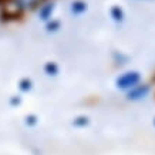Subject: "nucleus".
I'll list each match as a JSON object with an SVG mask.
<instances>
[{
  "mask_svg": "<svg viewBox=\"0 0 155 155\" xmlns=\"http://www.w3.org/2000/svg\"><path fill=\"white\" fill-rule=\"evenodd\" d=\"M141 74L135 70H130V71H125L122 73L120 77L117 78L115 81V85H117L118 90H122V91H131L134 87H137L138 84H141Z\"/></svg>",
  "mask_w": 155,
  "mask_h": 155,
  "instance_id": "f257e3e1",
  "label": "nucleus"
},
{
  "mask_svg": "<svg viewBox=\"0 0 155 155\" xmlns=\"http://www.w3.org/2000/svg\"><path fill=\"white\" fill-rule=\"evenodd\" d=\"M46 2H50V0H13L10 3V6L14 7L16 10L21 12V13H26V12L38 10L40 6L44 5Z\"/></svg>",
  "mask_w": 155,
  "mask_h": 155,
  "instance_id": "f03ea898",
  "label": "nucleus"
},
{
  "mask_svg": "<svg viewBox=\"0 0 155 155\" xmlns=\"http://www.w3.org/2000/svg\"><path fill=\"white\" fill-rule=\"evenodd\" d=\"M151 93V85L148 84H138L137 87L131 90V91H128L127 93V98L130 101H141V100H145Z\"/></svg>",
  "mask_w": 155,
  "mask_h": 155,
  "instance_id": "7ed1b4c3",
  "label": "nucleus"
},
{
  "mask_svg": "<svg viewBox=\"0 0 155 155\" xmlns=\"http://www.w3.org/2000/svg\"><path fill=\"white\" fill-rule=\"evenodd\" d=\"M23 14L24 13L16 10L14 7H12V6L9 5L2 9V12H0V20H2V21H6V23H9V21H17V20H20L23 17Z\"/></svg>",
  "mask_w": 155,
  "mask_h": 155,
  "instance_id": "20e7f679",
  "label": "nucleus"
},
{
  "mask_svg": "<svg viewBox=\"0 0 155 155\" xmlns=\"http://www.w3.org/2000/svg\"><path fill=\"white\" fill-rule=\"evenodd\" d=\"M37 12H38V17H40L43 21L47 23L48 20H51L53 16H54V12H56V3H54L53 0L46 2L44 5L40 6V9H38Z\"/></svg>",
  "mask_w": 155,
  "mask_h": 155,
  "instance_id": "39448f33",
  "label": "nucleus"
},
{
  "mask_svg": "<svg viewBox=\"0 0 155 155\" xmlns=\"http://www.w3.org/2000/svg\"><path fill=\"white\" fill-rule=\"evenodd\" d=\"M70 12L74 16H81L83 13L87 12V3L84 0H73L70 5Z\"/></svg>",
  "mask_w": 155,
  "mask_h": 155,
  "instance_id": "423d86ee",
  "label": "nucleus"
},
{
  "mask_svg": "<svg viewBox=\"0 0 155 155\" xmlns=\"http://www.w3.org/2000/svg\"><path fill=\"white\" fill-rule=\"evenodd\" d=\"M110 17L115 21V23H122L124 19H125V12L122 9L121 6H113L111 9H110Z\"/></svg>",
  "mask_w": 155,
  "mask_h": 155,
  "instance_id": "0eeeda50",
  "label": "nucleus"
},
{
  "mask_svg": "<svg viewBox=\"0 0 155 155\" xmlns=\"http://www.w3.org/2000/svg\"><path fill=\"white\" fill-rule=\"evenodd\" d=\"M44 71H46V74L48 75H56L58 73V66H57L56 63H46V66H44Z\"/></svg>",
  "mask_w": 155,
  "mask_h": 155,
  "instance_id": "6e6552de",
  "label": "nucleus"
},
{
  "mask_svg": "<svg viewBox=\"0 0 155 155\" xmlns=\"http://www.w3.org/2000/svg\"><path fill=\"white\" fill-rule=\"evenodd\" d=\"M46 27H47V31L54 33V31H57V30L60 28V21H58V20H56V19L48 20L47 23H46Z\"/></svg>",
  "mask_w": 155,
  "mask_h": 155,
  "instance_id": "1a4fd4ad",
  "label": "nucleus"
},
{
  "mask_svg": "<svg viewBox=\"0 0 155 155\" xmlns=\"http://www.w3.org/2000/svg\"><path fill=\"white\" fill-rule=\"evenodd\" d=\"M73 124H74L75 127H85V125L88 124V118L87 117H78L73 121Z\"/></svg>",
  "mask_w": 155,
  "mask_h": 155,
  "instance_id": "9d476101",
  "label": "nucleus"
},
{
  "mask_svg": "<svg viewBox=\"0 0 155 155\" xmlns=\"http://www.w3.org/2000/svg\"><path fill=\"white\" fill-rule=\"evenodd\" d=\"M20 88L23 90V91H28V90L31 88V81L27 80V78H26V80H23L21 83H20Z\"/></svg>",
  "mask_w": 155,
  "mask_h": 155,
  "instance_id": "9b49d317",
  "label": "nucleus"
},
{
  "mask_svg": "<svg viewBox=\"0 0 155 155\" xmlns=\"http://www.w3.org/2000/svg\"><path fill=\"white\" fill-rule=\"evenodd\" d=\"M13 0H0V7H6V6H9Z\"/></svg>",
  "mask_w": 155,
  "mask_h": 155,
  "instance_id": "f8f14e48",
  "label": "nucleus"
},
{
  "mask_svg": "<svg viewBox=\"0 0 155 155\" xmlns=\"http://www.w3.org/2000/svg\"><path fill=\"white\" fill-rule=\"evenodd\" d=\"M138 2H151V0H138Z\"/></svg>",
  "mask_w": 155,
  "mask_h": 155,
  "instance_id": "ddd939ff",
  "label": "nucleus"
},
{
  "mask_svg": "<svg viewBox=\"0 0 155 155\" xmlns=\"http://www.w3.org/2000/svg\"><path fill=\"white\" fill-rule=\"evenodd\" d=\"M152 81H154V83H155V74L152 75Z\"/></svg>",
  "mask_w": 155,
  "mask_h": 155,
  "instance_id": "4468645a",
  "label": "nucleus"
},
{
  "mask_svg": "<svg viewBox=\"0 0 155 155\" xmlns=\"http://www.w3.org/2000/svg\"><path fill=\"white\" fill-rule=\"evenodd\" d=\"M154 125H155V118H154Z\"/></svg>",
  "mask_w": 155,
  "mask_h": 155,
  "instance_id": "2eb2a0df",
  "label": "nucleus"
}]
</instances>
